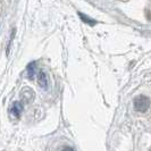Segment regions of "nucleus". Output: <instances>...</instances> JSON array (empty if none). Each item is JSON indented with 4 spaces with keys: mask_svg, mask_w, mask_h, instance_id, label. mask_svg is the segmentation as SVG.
Wrapping results in <instances>:
<instances>
[{
    "mask_svg": "<svg viewBox=\"0 0 151 151\" xmlns=\"http://www.w3.org/2000/svg\"><path fill=\"white\" fill-rule=\"evenodd\" d=\"M10 111H12V114H13L15 117H19L23 111V105L21 102H17V101H16V102L13 104Z\"/></svg>",
    "mask_w": 151,
    "mask_h": 151,
    "instance_id": "nucleus-3",
    "label": "nucleus"
},
{
    "mask_svg": "<svg viewBox=\"0 0 151 151\" xmlns=\"http://www.w3.org/2000/svg\"><path fill=\"white\" fill-rule=\"evenodd\" d=\"M63 151H75L73 148H69V147H66V148H64L63 149Z\"/></svg>",
    "mask_w": 151,
    "mask_h": 151,
    "instance_id": "nucleus-6",
    "label": "nucleus"
},
{
    "mask_svg": "<svg viewBox=\"0 0 151 151\" xmlns=\"http://www.w3.org/2000/svg\"><path fill=\"white\" fill-rule=\"evenodd\" d=\"M134 109L139 113H145L150 107V99L145 96H139L134 99Z\"/></svg>",
    "mask_w": 151,
    "mask_h": 151,
    "instance_id": "nucleus-1",
    "label": "nucleus"
},
{
    "mask_svg": "<svg viewBox=\"0 0 151 151\" xmlns=\"http://www.w3.org/2000/svg\"><path fill=\"white\" fill-rule=\"evenodd\" d=\"M80 16L82 17V19H83V21H84V22H85V23H89V24H91V25H93V24H94V23H93V22H91L92 19H90L89 17H85V16H84L83 14H80Z\"/></svg>",
    "mask_w": 151,
    "mask_h": 151,
    "instance_id": "nucleus-5",
    "label": "nucleus"
},
{
    "mask_svg": "<svg viewBox=\"0 0 151 151\" xmlns=\"http://www.w3.org/2000/svg\"><path fill=\"white\" fill-rule=\"evenodd\" d=\"M35 70H37V64L35 63H31L27 66V77L33 78V76L35 75Z\"/></svg>",
    "mask_w": 151,
    "mask_h": 151,
    "instance_id": "nucleus-4",
    "label": "nucleus"
},
{
    "mask_svg": "<svg viewBox=\"0 0 151 151\" xmlns=\"http://www.w3.org/2000/svg\"><path fill=\"white\" fill-rule=\"evenodd\" d=\"M38 83L42 89H47L48 88V76L43 70L39 72L38 74Z\"/></svg>",
    "mask_w": 151,
    "mask_h": 151,
    "instance_id": "nucleus-2",
    "label": "nucleus"
}]
</instances>
